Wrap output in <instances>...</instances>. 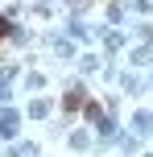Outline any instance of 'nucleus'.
I'll return each instance as SVG.
<instances>
[{"label":"nucleus","instance_id":"obj_1","mask_svg":"<svg viewBox=\"0 0 153 157\" xmlns=\"http://www.w3.org/2000/svg\"><path fill=\"white\" fill-rule=\"evenodd\" d=\"M13 33H17V25H13V17H0V41H4V37H13Z\"/></svg>","mask_w":153,"mask_h":157},{"label":"nucleus","instance_id":"obj_2","mask_svg":"<svg viewBox=\"0 0 153 157\" xmlns=\"http://www.w3.org/2000/svg\"><path fill=\"white\" fill-rule=\"evenodd\" d=\"M83 108V91H71L66 95V112H79Z\"/></svg>","mask_w":153,"mask_h":157}]
</instances>
